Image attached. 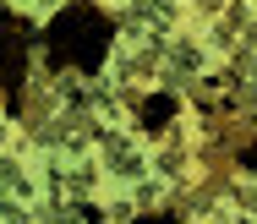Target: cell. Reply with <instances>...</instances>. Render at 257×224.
<instances>
[{"label":"cell","instance_id":"obj_1","mask_svg":"<svg viewBox=\"0 0 257 224\" xmlns=\"http://www.w3.org/2000/svg\"><path fill=\"white\" fill-rule=\"evenodd\" d=\"M22 55H28V33L0 11V82H17V71H22Z\"/></svg>","mask_w":257,"mask_h":224}]
</instances>
